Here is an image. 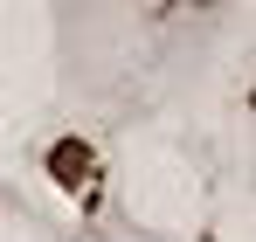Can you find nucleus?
Listing matches in <instances>:
<instances>
[{
  "mask_svg": "<svg viewBox=\"0 0 256 242\" xmlns=\"http://www.w3.org/2000/svg\"><path fill=\"white\" fill-rule=\"evenodd\" d=\"M48 173H56L62 187H84V180H90V146H76V138L48 146Z\"/></svg>",
  "mask_w": 256,
  "mask_h": 242,
  "instance_id": "nucleus-1",
  "label": "nucleus"
}]
</instances>
